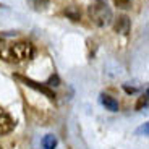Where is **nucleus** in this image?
<instances>
[{"instance_id":"obj_1","label":"nucleus","mask_w":149,"mask_h":149,"mask_svg":"<svg viewBox=\"0 0 149 149\" xmlns=\"http://www.w3.org/2000/svg\"><path fill=\"white\" fill-rule=\"evenodd\" d=\"M88 15H89L91 21L96 24V26H109L112 23V10L109 8L107 0H94L93 3L88 8Z\"/></svg>"},{"instance_id":"obj_2","label":"nucleus","mask_w":149,"mask_h":149,"mask_svg":"<svg viewBox=\"0 0 149 149\" xmlns=\"http://www.w3.org/2000/svg\"><path fill=\"white\" fill-rule=\"evenodd\" d=\"M34 54H36V49H34V45L31 42L18 41L8 47L7 57L10 62H26V60L33 58Z\"/></svg>"},{"instance_id":"obj_3","label":"nucleus","mask_w":149,"mask_h":149,"mask_svg":"<svg viewBox=\"0 0 149 149\" xmlns=\"http://www.w3.org/2000/svg\"><path fill=\"white\" fill-rule=\"evenodd\" d=\"M13 78L18 79L19 83H23V84L28 86V88H31V89H34V91H37V93L44 94V96H45V97H49L50 101H54V99H55V93H54V91L50 89L49 86L41 84V83H37V81H34V79L28 78V76H23V74H18V73L13 74Z\"/></svg>"},{"instance_id":"obj_4","label":"nucleus","mask_w":149,"mask_h":149,"mask_svg":"<svg viewBox=\"0 0 149 149\" xmlns=\"http://www.w3.org/2000/svg\"><path fill=\"white\" fill-rule=\"evenodd\" d=\"M15 128V122L11 118V115L5 110L3 107H0V136L2 134H8Z\"/></svg>"},{"instance_id":"obj_5","label":"nucleus","mask_w":149,"mask_h":149,"mask_svg":"<svg viewBox=\"0 0 149 149\" xmlns=\"http://www.w3.org/2000/svg\"><path fill=\"white\" fill-rule=\"evenodd\" d=\"M130 28H131V23L127 15H120L118 18L113 19V31L117 34H125L127 36L130 33Z\"/></svg>"},{"instance_id":"obj_6","label":"nucleus","mask_w":149,"mask_h":149,"mask_svg":"<svg viewBox=\"0 0 149 149\" xmlns=\"http://www.w3.org/2000/svg\"><path fill=\"white\" fill-rule=\"evenodd\" d=\"M101 104L110 112H118V101L115 97L109 96V94H102L101 96Z\"/></svg>"},{"instance_id":"obj_7","label":"nucleus","mask_w":149,"mask_h":149,"mask_svg":"<svg viewBox=\"0 0 149 149\" xmlns=\"http://www.w3.org/2000/svg\"><path fill=\"white\" fill-rule=\"evenodd\" d=\"M26 2L34 11H44L50 3V0H26Z\"/></svg>"},{"instance_id":"obj_8","label":"nucleus","mask_w":149,"mask_h":149,"mask_svg":"<svg viewBox=\"0 0 149 149\" xmlns=\"http://www.w3.org/2000/svg\"><path fill=\"white\" fill-rule=\"evenodd\" d=\"M63 13H65V15H67L70 19H73V21H79V19H81V11H79L76 7H73V5L65 8Z\"/></svg>"},{"instance_id":"obj_9","label":"nucleus","mask_w":149,"mask_h":149,"mask_svg":"<svg viewBox=\"0 0 149 149\" xmlns=\"http://www.w3.org/2000/svg\"><path fill=\"white\" fill-rule=\"evenodd\" d=\"M42 148L44 149H55L57 148V138L54 134H45L42 138Z\"/></svg>"},{"instance_id":"obj_10","label":"nucleus","mask_w":149,"mask_h":149,"mask_svg":"<svg viewBox=\"0 0 149 149\" xmlns=\"http://www.w3.org/2000/svg\"><path fill=\"white\" fill-rule=\"evenodd\" d=\"M146 107H148V91L144 93L143 97H139L138 104H136V110H143V109H146Z\"/></svg>"},{"instance_id":"obj_11","label":"nucleus","mask_w":149,"mask_h":149,"mask_svg":"<svg viewBox=\"0 0 149 149\" xmlns=\"http://www.w3.org/2000/svg\"><path fill=\"white\" fill-rule=\"evenodd\" d=\"M115 7L122 8V10H127V8L131 7V0H113Z\"/></svg>"},{"instance_id":"obj_12","label":"nucleus","mask_w":149,"mask_h":149,"mask_svg":"<svg viewBox=\"0 0 149 149\" xmlns=\"http://www.w3.org/2000/svg\"><path fill=\"white\" fill-rule=\"evenodd\" d=\"M58 83H60L58 76H57V74H54V76H50V78H49L47 86H58Z\"/></svg>"},{"instance_id":"obj_13","label":"nucleus","mask_w":149,"mask_h":149,"mask_svg":"<svg viewBox=\"0 0 149 149\" xmlns=\"http://www.w3.org/2000/svg\"><path fill=\"white\" fill-rule=\"evenodd\" d=\"M138 134H148V123H144V125H141V127L138 128V131H136Z\"/></svg>"},{"instance_id":"obj_14","label":"nucleus","mask_w":149,"mask_h":149,"mask_svg":"<svg viewBox=\"0 0 149 149\" xmlns=\"http://www.w3.org/2000/svg\"><path fill=\"white\" fill-rule=\"evenodd\" d=\"M123 89L127 91L128 94H133V93H136V88H128V86H123Z\"/></svg>"},{"instance_id":"obj_15","label":"nucleus","mask_w":149,"mask_h":149,"mask_svg":"<svg viewBox=\"0 0 149 149\" xmlns=\"http://www.w3.org/2000/svg\"><path fill=\"white\" fill-rule=\"evenodd\" d=\"M0 149H3V148H2V146H0Z\"/></svg>"}]
</instances>
